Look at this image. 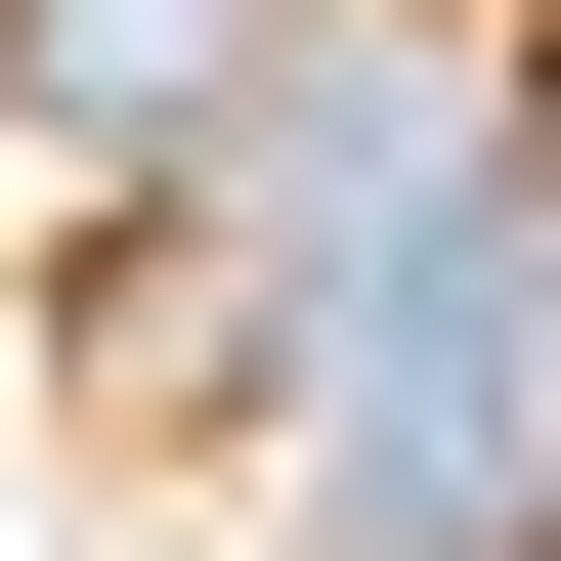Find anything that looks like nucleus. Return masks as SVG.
Instances as JSON below:
<instances>
[{
    "label": "nucleus",
    "mask_w": 561,
    "mask_h": 561,
    "mask_svg": "<svg viewBox=\"0 0 561 561\" xmlns=\"http://www.w3.org/2000/svg\"><path fill=\"white\" fill-rule=\"evenodd\" d=\"M0 87H44V173H216L302 87V0H0Z\"/></svg>",
    "instance_id": "obj_1"
},
{
    "label": "nucleus",
    "mask_w": 561,
    "mask_h": 561,
    "mask_svg": "<svg viewBox=\"0 0 561 561\" xmlns=\"http://www.w3.org/2000/svg\"><path fill=\"white\" fill-rule=\"evenodd\" d=\"M476 130H518V216H561V0H518V44H476Z\"/></svg>",
    "instance_id": "obj_2"
}]
</instances>
